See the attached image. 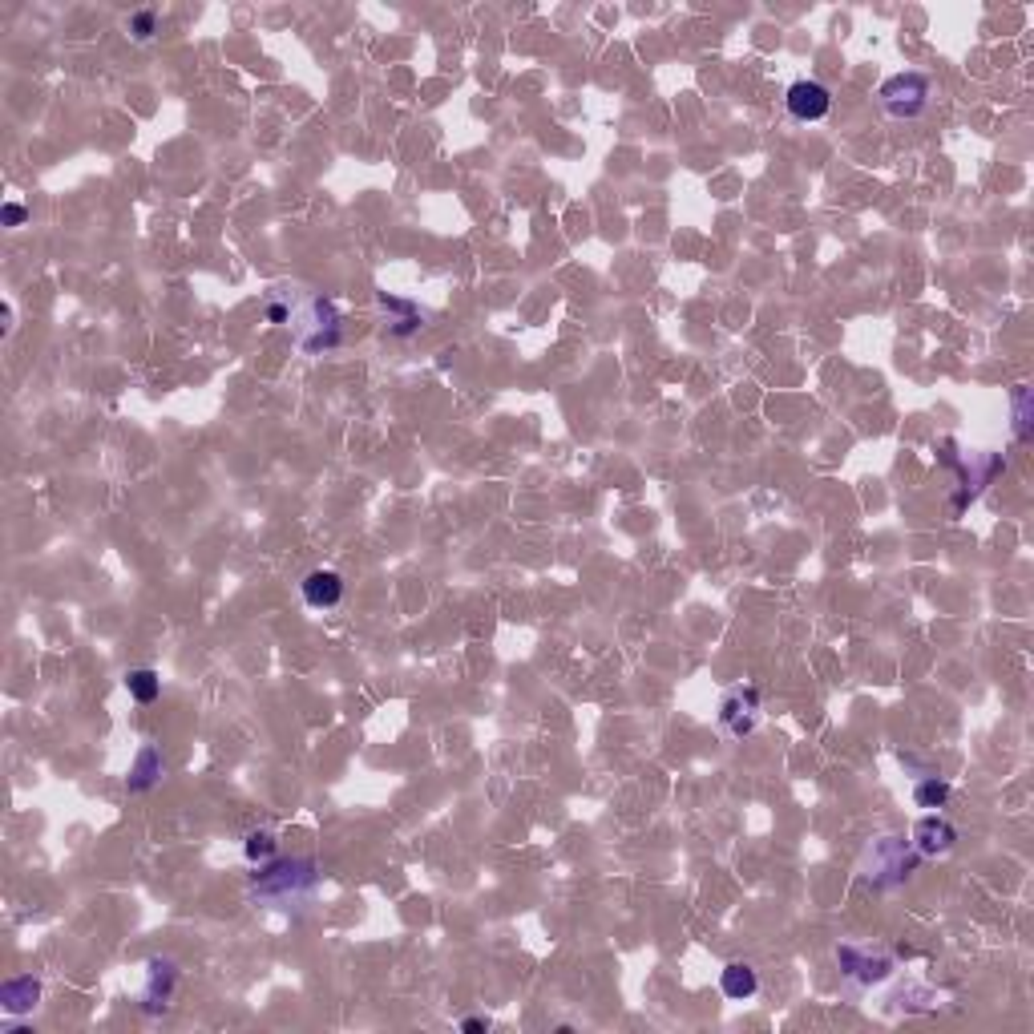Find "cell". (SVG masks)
Returning <instances> with one entry per match:
<instances>
[{
  "mask_svg": "<svg viewBox=\"0 0 1034 1034\" xmlns=\"http://www.w3.org/2000/svg\"><path fill=\"white\" fill-rule=\"evenodd\" d=\"M243 853H247V861H251V865H267V861H275L279 841H275V833H271V829H255V833H247Z\"/></svg>",
  "mask_w": 1034,
  "mask_h": 1034,
  "instance_id": "5bb4252c",
  "label": "cell"
},
{
  "mask_svg": "<svg viewBox=\"0 0 1034 1034\" xmlns=\"http://www.w3.org/2000/svg\"><path fill=\"white\" fill-rule=\"evenodd\" d=\"M837 962H841V970H845L849 978H857V982H881V978L889 974V958H869V954H861L857 946H841V950H837Z\"/></svg>",
  "mask_w": 1034,
  "mask_h": 1034,
  "instance_id": "9c48e42d",
  "label": "cell"
},
{
  "mask_svg": "<svg viewBox=\"0 0 1034 1034\" xmlns=\"http://www.w3.org/2000/svg\"><path fill=\"white\" fill-rule=\"evenodd\" d=\"M719 719H723V728H728L732 736L744 740L756 728V719H760V691L756 687L732 691L728 699H723V707H719Z\"/></svg>",
  "mask_w": 1034,
  "mask_h": 1034,
  "instance_id": "277c9868",
  "label": "cell"
},
{
  "mask_svg": "<svg viewBox=\"0 0 1034 1034\" xmlns=\"http://www.w3.org/2000/svg\"><path fill=\"white\" fill-rule=\"evenodd\" d=\"M162 752L154 748V744H146L142 752H138V760H134V768H130V792H146V788H154L158 784V776H162Z\"/></svg>",
  "mask_w": 1034,
  "mask_h": 1034,
  "instance_id": "7c38bea8",
  "label": "cell"
},
{
  "mask_svg": "<svg viewBox=\"0 0 1034 1034\" xmlns=\"http://www.w3.org/2000/svg\"><path fill=\"white\" fill-rule=\"evenodd\" d=\"M954 841H958V829H954L946 816H938V812L921 816L917 829H913V849H917L921 857H942V853L954 849Z\"/></svg>",
  "mask_w": 1034,
  "mask_h": 1034,
  "instance_id": "5b68a950",
  "label": "cell"
},
{
  "mask_svg": "<svg viewBox=\"0 0 1034 1034\" xmlns=\"http://www.w3.org/2000/svg\"><path fill=\"white\" fill-rule=\"evenodd\" d=\"M784 106H788V114L796 118V122H824L829 118V110H833V93L824 89L820 81H792L788 85V93H784Z\"/></svg>",
  "mask_w": 1034,
  "mask_h": 1034,
  "instance_id": "3957f363",
  "label": "cell"
},
{
  "mask_svg": "<svg viewBox=\"0 0 1034 1034\" xmlns=\"http://www.w3.org/2000/svg\"><path fill=\"white\" fill-rule=\"evenodd\" d=\"M913 800H917V808H946L950 784H946V780H921V784L913 788Z\"/></svg>",
  "mask_w": 1034,
  "mask_h": 1034,
  "instance_id": "2e32d148",
  "label": "cell"
},
{
  "mask_svg": "<svg viewBox=\"0 0 1034 1034\" xmlns=\"http://www.w3.org/2000/svg\"><path fill=\"white\" fill-rule=\"evenodd\" d=\"M485 1026H489L485 1018H465V1022H461V1030H469V1034H477V1030H485Z\"/></svg>",
  "mask_w": 1034,
  "mask_h": 1034,
  "instance_id": "ffe728a7",
  "label": "cell"
},
{
  "mask_svg": "<svg viewBox=\"0 0 1034 1034\" xmlns=\"http://www.w3.org/2000/svg\"><path fill=\"white\" fill-rule=\"evenodd\" d=\"M380 303L388 307V312H396V316H400V320L392 324V336H412V332L421 328V312H417V307H412V303H404V299H392V295H380Z\"/></svg>",
  "mask_w": 1034,
  "mask_h": 1034,
  "instance_id": "9a60e30c",
  "label": "cell"
},
{
  "mask_svg": "<svg viewBox=\"0 0 1034 1034\" xmlns=\"http://www.w3.org/2000/svg\"><path fill=\"white\" fill-rule=\"evenodd\" d=\"M287 316H291V312H287L283 303H271V307H267V320H271V324H287Z\"/></svg>",
  "mask_w": 1034,
  "mask_h": 1034,
  "instance_id": "d6986e66",
  "label": "cell"
},
{
  "mask_svg": "<svg viewBox=\"0 0 1034 1034\" xmlns=\"http://www.w3.org/2000/svg\"><path fill=\"white\" fill-rule=\"evenodd\" d=\"M126 25H130L134 41H150V37H154V29H158V13H154V9H142V13H134Z\"/></svg>",
  "mask_w": 1034,
  "mask_h": 1034,
  "instance_id": "e0dca14e",
  "label": "cell"
},
{
  "mask_svg": "<svg viewBox=\"0 0 1034 1034\" xmlns=\"http://www.w3.org/2000/svg\"><path fill=\"white\" fill-rule=\"evenodd\" d=\"M344 598V578L336 570H312L303 578V602L312 610H332Z\"/></svg>",
  "mask_w": 1034,
  "mask_h": 1034,
  "instance_id": "52a82bcc",
  "label": "cell"
},
{
  "mask_svg": "<svg viewBox=\"0 0 1034 1034\" xmlns=\"http://www.w3.org/2000/svg\"><path fill=\"white\" fill-rule=\"evenodd\" d=\"M37 1002H41V982L33 974L13 978V982L0 986V1006H5V1014H29Z\"/></svg>",
  "mask_w": 1034,
  "mask_h": 1034,
  "instance_id": "30bf717a",
  "label": "cell"
},
{
  "mask_svg": "<svg viewBox=\"0 0 1034 1034\" xmlns=\"http://www.w3.org/2000/svg\"><path fill=\"white\" fill-rule=\"evenodd\" d=\"M719 990L728 994L732 1002H744V998H752L760 990V978H756V970L748 962H732V966H723V974H719Z\"/></svg>",
  "mask_w": 1034,
  "mask_h": 1034,
  "instance_id": "8fae6325",
  "label": "cell"
},
{
  "mask_svg": "<svg viewBox=\"0 0 1034 1034\" xmlns=\"http://www.w3.org/2000/svg\"><path fill=\"white\" fill-rule=\"evenodd\" d=\"M312 328H316V336L299 340L303 352H328V348H336L344 340L340 336V312H336L332 299H312Z\"/></svg>",
  "mask_w": 1034,
  "mask_h": 1034,
  "instance_id": "8992f818",
  "label": "cell"
},
{
  "mask_svg": "<svg viewBox=\"0 0 1034 1034\" xmlns=\"http://www.w3.org/2000/svg\"><path fill=\"white\" fill-rule=\"evenodd\" d=\"M0 219H5V227H21L25 219H29V211L21 202H5V211H0Z\"/></svg>",
  "mask_w": 1034,
  "mask_h": 1034,
  "instance_id": "ac0fdd59",
  "label": "cell"
},
{
  "mask_svg": "<svg viewBox=\"0 0 1034 1034\" xmlns=\"http://www.w3.org/2000/svg\"><path fill=\"white\" fill-rule=\"evenodd\" d=\"M146 978H150V986H146V994H142V1006H146V1014H158V1010H166V1002H170V994H174L178 966H174L170 958H154L150 970H146Z\"/></svg>",
  "mask_w": 1034,
  "mask_h": 1034,
  "instance_id": "ba28073f",
  "label": "cell"
},
{
  "mask_svg": "<svg viewBox=\"0 0 1034 1034\" xmlns=\"http://www.w3.org/2000/svg\"><path fill=\"white\" fill-rule=\"evenodd\" d=\"M126 691H130V699H138V703H154V699L162 695V679H158V671L138 667V671L126 675Z\"/></svg>",
  "mask_w": 1034,
  "mask_h": 1034,
  "instance_id": "4fadbf2b",
  "label": "cell"
},
{
  "mask_svg": "<svg viewBox=\"0 0 1034 1034\" xmlns=\"http://www.w3.org/2000/svg\"><path fill=\"white\" fill-rule=\"evenodd\" d=\"M316 885V865L312 861H271L259 877H255V893L259 897H295Z\"/></svg>",
  "mask_w": 1034,
  "mask_h": 1034,
  "instance_id": "7a4b0ae2",
  "label": "cell"
},
{
  "mask_svg": "<svg viewBox=\"0 0 1034 1034\" xmlns=\"http://www.w3.org/2000/svg\"><path fill=\"white\" fill-rule=\"evenodd\" d=\"M877 97H881V106H885V114H893V118H917V114H925V106H929V77L925 73H893L881 89H877Z\"/></svg>",
  "mask_w": 1034,
  "mask_h": 1034,
  "instance_id": "6da1fadb",
  "label": "cell"
}]
</instances>
